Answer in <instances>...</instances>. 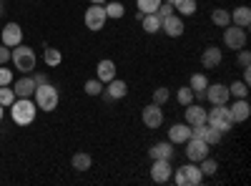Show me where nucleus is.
Masks as SVG:
<instances>
[{"mask_svg":"<svg viewBox=\"0 0 251 186\" xmlns=\"http://www.w3.org/2000/svg\"><path fill=\"white\" fill-rule=\"evenodd\" d=\"M10 60H13V66H15V71H20V73H30V71H35V66H38V55H35V51L30 48V46H15L13 51H10Z\"/></svg>","mask_w":251,"mask_h":186,"instance_id":"nucleus-1","label":"nucleus"},{"mask_svg":"<svg viewBox=\"0 0 251 186\" xmlns=\"http://www.w3.org/2000/svg\"><path fill=\"white\" fill-rule=\"evenodd\" d=\"M10 116H13V123H18V126H30L35 121V103L30 98H15L10 106Z\"/></svg>","mask_w":251,"mask_h":186,"instance_id":"nucleus-2","label":"nucleus"},{"mask_svg":"<svg viewBox=\"0 0 251 186\" xmlns=\"http://www.w3.org/2000/svg\"><path fill=\"white\" fill-rule=\"evenodd\" d=\"M35 106L40 108V111H46V113H50V111H55L58 108V101H60V96H58V88L55 86H50V83H43V86H35Z\"/></svg>","mask_w":251,"mask_h":186,"instance_id":"nucleus-3","label":"nucleus"},{"mask_svg":"<svg viewBox=\"0 0 251 186\" xmlns=\"http://www.w3.org/2000/svg\"><path fill=\"white\" fill-rule=\"evenodd\" d=\"M171 179H176V186H199L203 181V174L199 169V163L188 161L176 169V176H171Z\"/></svg>","mask_w":251,"mask_h":186,"instance_id":"nucleus-4","label":"nucleus"},{"mask_svg":"<svg viewBox=\"0 0 251 186\" xmlns=\"http://www.w3.org/2000/svg\"><path fill=\"white\" fill-rule=\"evenodd\" d=\"M206 123H208V126H214V129H219L221 133L234 129V121H231V116H228V106H226V103H224V106H214L211 111H206Z\"/></svg>","mask_w":251,"mask_h":186,"instance_id":"nucleus-5","label":"nucleus"},{"mask_svg":"<svg viewBox=\"0 0 251 186\" xmlns=\"http://www.w3.org/2000/svg\"><path fill=\"white\" fill-rule=\"evenodd\" d=\"M224 46L231 48L234 53L241 51V48H246V28H239L234 23H228L224 28Z\"/></svg>","mask_w":251,"mask_h":186,"instance_id":"nucleus-6","label":"nucleus"},{"mask_svg":"<svg viewBox=\"0 0 251 186\" xmlns=\"http://www.w3.org/2000/svg\"><path fill=\"white\" fill-rule=\"evenodd\" d=\"M183 146H186V159L194 161V163H199L201 159H206L208 151H211V146H208L203 138H196V136H191V138L183 143Z\"/></svg>","mask_w":251,"mask_h":186,"instance_id":"nucleus-7","label":"nucleus"},{"mask_svg":"<svg viewBox=\"0 0 251 186\" xmlns=\"http://www.w3.org/2000/svg\"><path fill=\"white\" fill-rule=\"evenodd\" d=\"M106 8L103 5H93L91 3V8L86 10V15H83V23H86V28L88 30H93V33H98L103 26H106Z\"/></svg>","mask_w":251,"mask_h":186,"instance_id":"nucleus-8","label":"nucleus"},{"mask_svg":"<svg viewBox=\"0 0 251 186\" xmlns=\"http://www.w3.org/2000/svg\"><path fill=\"white\" fill-rule=\"evenodd\" d=\"M203 98L211 103V106H224V103H228L231 93H228V86L226 83H208Z\"/></svg>","mask_w":251,"mask_h":186,"instance_id":"nucleus-9","label":"nucleus"},{"mask_svg":"<svg viewBox=\"0 0 251 186\" xmlns=\"http://www.w3.org/2000/svg\"><path fill=\"white\" fill-rule=\"evenodd\" d=\"M174 176V163L171 159H153V166H151V179L156 184H166V181H171Z\"/></svg>","mask_w":251,"mask_h":186,"instance_id":"nucleus-10","label":"nucleus"},{"mask_svg":"<svg viewBox=\"0 0 251 186\" xmlns=\"http://www.w3.org/2000/svg\"><path fill=\"white\" fill-rule=\"evenodd\" d=\"M141 121H143L146 129H161V123H163V108L158 106V103H149V106L143 108V113H141Z\"/></svg>","mask_w":251,"mask_h":186,"instance_id":"nucleus-11","label":"nucleus"},{"mask_svg":"<svg viewBox=\"0 0 251 186\" xmlns=\"http://www.w3.org/2000/svg\"><path fill=\"white\" fill-rule=\"evenodd\" d=\"M161 30L169 35V38H181L183 35V30H186V26H183V18L181 15H176V13H171L169 18H163L161 20Z\"/></svg>","mask_w":251,"mask_h":186,"instance_id":"nucleus-12","label":"nucleus"},{"mask_svg":"<svg viewBox=\"0 0 251 186\" xmlns=\"http://www.w3.org/2000/svg\"><path fill=\"white\" fill-rule=\"evenodd\" d=\"M0 43L8 46V48H15L23 43V28H20L18 23H8L3 28V33H0Z\"/></svg>","mask_w":251,"mask_h":186,"instance_id":"nucleus-13","label":"nucleus"},{"mask_svg":"<svg viewBox=\"0 0 251 186\" xmlns=\"http://www.w3.org/2000/svg\"><path fill=\"white\" fill-rule=\"evenodd\" d=\"M228 116H231L234 123H244L249 116H251V106H249V101L246 98H236L231 106H228Z\"/></svg>","mask_w":251,"mask_h":186,"instance_id":"nucleus-14","label":"nucleus"},{"mask_svg":"<svg viewBox=\"0 0 251 186\" xmlns=\"http://www.w3.org/2000/svg\"><path fill=\"white\" fill-rule=\"evenodd\" d=\"M183 118L188 126H199V123H206V108L199 106V103H188L183 106Z\"/></svg>","mask_w":251,"mask_h":186,"instance_id":"nucleus-15","label":"nucleus"},{"mask_svg":"<svg viewBox=\"0 0 251 186\" xmlns=\"http://www.w3.org/2000/svg\"><path fill=\"white\" fill-rule=\"evenodd\" d=\"M221 58H224L221 48L208 46V48H203V53H201V66H203V68H208V71H214L216 66H221Z\"/></svg>","mask_w":251,"mask_h":186,"instance_id":"nucleus-16","label":"nucleus"},{"mask_svg":"<svg viewBox=\"0 0 251 186\" xmlns=\"http://www.w3.org/2000/svg\"><path fill=\"white\" fill-rule=\"evenodd\" d=\"M188 138H191V126H188V123L183 121V123H174V126L169 129V141L174 143H186Z\"/></svg>","mask_w":251,"mask_h":186,"instance_id":"nucleus-17","label":"nucleus"},{"mask_svg":"<svg viewBox=\"0 0 251 186\" xmlns=\"http://www.w3.org/2000/svg\"><path fill=\"white\" fill-rule=\"evenodd\" d=\"M96 78L100 80V83H108V80L116 78V63L111 58H103L100 63L96 66Z\"/></svg>","mask_w":251,"mask_h":186,"instance_id":"nucleus-18","label":"nucleus"},{"mask_svg":"<svg viewBox=\"0 0 251 186\" xmlns=\"http://www.w3.org/2000/svg\"><path fill=\"white\" fill-rule=\"evenodd\" d=\"M106 86H108V88H106V96H108L111 101H121V98L128 96V83H126V80H121V78L108 80Z\"/></svg>","mask_w":251,"mask_h":186,"instance_id":"nucleus-19","label":"nucleus"},{"mask_svg":"<svg viewBox=\"0 0 251 186\" xmlns=\"http://www.w3.org/2000/svg\"><path fill=\"white\" fill-rule=\"evenodd\" d=\"M15 98H30L35 93V80L33 76H23L20 80H15V88H13Z\"/></svg>","mask_w":251,"mask_h":186,"instance_id":"nucleus-20","label":"nucleus"},{"mask_svg":"<svg viewBox=\"0 0 251 186\" xmlns=\"http://www.w3.org/2000/svg\"><path fill=\"white\" fill-rule=\"evenodd\" d=\"M174 143L166 138V141H158V143H153V146L149 149V156H151V161L153 159H174Z\"/></svg>","mask_w":251,"mask_h":186,"instance_id":"nucleus-21","label":"nucleus"},{"mask_svg":"<svg viewBox=\"0 0 251 186\" xmlns=\"http://www.w3.org/2000/svg\"><path fill=\"white\" fill-rule=\"evenodd\" d=\"M231 23L239 28H249L251 26V8L249 5H239L231 10Z\"/></svg>","mask_w":251,"mask_h":186,"instance_id":"nucleus-22","label":"nucleus"},{"mask_svg":"<svg viewBox=\"0 0 251 186\" xmlns=\"http://www.w3.org/2000/svg\"><path fill=\"white\" fill-rule=\"evenodd\" d=\"M206 86H208V78L203 73H194L191 80H188V88L194 91V98L203 101V93H206Z\"/></svg>","mask_w":251,"mask_h":186,"instance_id":"nucleus-23","label":"nucleus"},{"mask_svg":"<svg viewBox=\"0 0 251 186\" xmlns=\"http://www.w3.org/2000/svg\"><path fill=\"white\" fill-rule=\"evenodd\" d=\"M141 28L146 30V33H158L161 30V18L156 15V13H146L143 18H141Z\"/></svg>","mask_w":251,"mask_h":186,"instance_id":"nucleus-24","label":"nucleus"},{"mask_svg":"<svg viewBox=\"0 0 251 186\" xmlns=\"http://www.w3.org/2000/svg\"><path fill=\"white\" fill-rule=\"evenodd\" d=\"M71 166H73L75 171H88V169L93 166V159H91V154H75V156L71 159Z\"/></svg>","mask_w":251,"mask_h":186,"instance_id":"nucleus-25","label":"nucleus"},{"mask_svg":"<svg viewBox=\"0 0 251 186\" xmlns=\"http://www.w3.org/2000/svg\"><path fill=\"white\" fill-rule=\"evenodd\" d=\"M103 8H106V18H113V20H118V18H123V15H126V5H123V3H118V0L103 3Z\"/></svg>","mask_w":251,"mask_h":186,"instance_id":"nucleus-26","label":"nucleus"},{"mask_svg":"<svg viewBox=\"0 0 251 186\" xmlns=\"http://www.w3.org/2000/svg\"><path fill=\"white\" fill-rule=\"evenodd\" d=\"M199 169H201L203 176H216V171H219V161L211 159V156H206V159L199 161Z\"/></svg>","mask_w":251,"mask_h":186,"instance_id":"nucleus-27","label":"nucleus"},{"mask_svg":"<svg viewBox=\"0 0 251 186\" xmlns=\"http://www.w3.org/2000/svg\"><path fill=\"white\" fill-rule=\"evenodd\" d=\"M211 23L219 26V28H226L228 23H231V13L224 10V8H216V10L211 13Z\"/></svg>","mask_w":251,"mask_h":186,"instance_id":"nucleus-28","label":"nucleus"},{"mask_svg":"<svg viewBox=\"0 0 251 186\" xmlns=\"http://www.w3.org/2000/svg\"><path fill=\"white\" fill-rule=\"evenodd\" d=\"M208 146H216V143H221V138H224V133L219 131V129H214V126H208L206 123V129H203V136H201Z\"/></svg>","mask_w":251,"mask_h":186,"instance_id":"nucleus-29","label":"nucleus"},{"mask_svg":"<svg viewBox=\"0 0 251 186\" xmlns=\"http://www.w3.org/2000/svg\"><path fill=\"white\" fill-rule=\"evenodd\" d=\"M174 10H176V15H194L196 13V0H178V3L174 5Z\"/></svg>","mask_w":251,"mask_h":186,"instance_id":"nucleus-30","label":"nucleus"},{"mask_svg":"<svg viewBox=\"0 0 251 186\" xmlns=\"http://www.w3.org/2000/svg\"><path fill=\"white\" fill-rule=\"evenodd\" d=\"M43 60H46V66L55 68V66H60L63 55H60V51H58V48H46V53H43Z\"/></svg>","mask_w":251,"mask_h":186,"instance_id":"nucleus-31","label":"nucleus"},{"mask_svg":"<svg viewBox=\"0 0 251 186\" xmlns=\"http://www.w3.org/2000/svg\"><path fill=\"white\" fill-rule=\"evenodd\" d=\"M228 93H231L234 98H246L249 96V83H244V80H234V83L228 86Z\"/></svg>","mask_w":251,"mask_h":186,"instance_id":"nucleus-32","label":"nucleus"},{"mask_svg":"<svg viewBox=\"0 0 251 186\" xmlns=\"http://www.w3.org/2000/svg\"><path fill=\"white\" fill-rule=\"evenodd\" d=\"M163 3V0H136V5H138V13H156V8Z\"/></svg>","mask_w":251,"mask_h":186,"instance_id":"nucleus-33","label":"nucleus"},{"mask_svg":"<svg viewBox=\"0 0 251 186\" xmlns=\"http://www.w3.org/2000/svg\"><path fill=\"white\" fill-rule=\"evenodd\" d=\"M176 101L181 103V106H188V103H194V91L188 86H181L178 93H176Z\"/></svg>","mask_w":251,"mask_h":186,"instance_id":"nucleus-34","label":"nucleus"},{"mask_svg":"<svg viewBox=\"0 0 251 186\" xmlns=\"http://www.w3.org/2000/svg\"><path fill=\"white\" fill-rule=\"evenodd\" d=\"M13 101H15V93H13V88H8V86H0V106L10 108V106H13Z\"/></svg>","mask_w":251,"mask_h":186,"instance_id":"nucleus-35","label":"nucleus"},{"mask_svg":"<svg viewBox=\"0 0 251 186\" xmlns=\"http://www.w3.org/2000/svg\"><path fill=\"white\" fill-rule=\"evenodd\" d=\"M83 91H86L88 96H100V93H103V83H100L98 78H91V80H86Z\"/></svg>","mask_w":251,"mask_h":186,"instance_id":"nucleus-36","label":"nucleus"},{"mask_svg":"<svg viewBox=\"0 0 251 186\" xmlns=\"http://www.w3.org/2000/svg\"><path fill=\"white\" fill-rule=\"evenodd\" d=\"M169 98H171V91L166 88V86H158V88L153 91V103H158V106H163V103H169Z\"/></svg>","mask_w":251,"mask_h":186,"instance_id":"nucleus-37","label":"nucleus"},{"mask_svg":"<svg viewBox=\"0 0 251 186\" xmlns=\"http://www.w3.org/2000/svg\"><path fill=\"white\" fill-rule=\"evenodd\" d=\"M171 13H176V10H174V5H171V3H161V5H158V8H156V15H158V18H161V20H163V18H169V15H171Z\"/></svg>","mask_w":251,"mask_h":186,"instance_id":"nucleus-38","label":"nucleus"},{"mask_svg":"<svg viewBox=\"0 0 251 186\" xmlns=\"http://www.w3.org/2000/svg\"><path fill=\"white\" fill-rule=\"evenodd\" d=\"M10 83H13V71L0 68V86H10Z\"/></svg>","mask_w":251,"mask_h":186,"instance_id":"nucleus-39","label":"nucleus"},{"mask_svg":"<svg viewBox=\"0 0 251 186\" xmlns=\"http://www.w3.org/2000/svg\"><path fill=\"white\" fill-rule=\"evenodd\" d=\"M239 66H241V68H249V66H251V53H249L246 48L239 51Z\"/></svg>","mask_w":251,"mask_h":186,"instance_id":"nucleus-40","label":"nucleus"},{"mask_svg":"<svg viewBox=\"0 0 251 186\" xmlns=\"http://www.w3.org/2000/svg\"><path fill=\"white\" fill-rule=\"evenodd\" d=\"M8 60H10V48L0 43V66H5Z\"/></svg>","mask_w":251,"mask_h":186,"instance_id":"nucleus-41","label":"nucleus"},{"mask_svg":"<svg viewBox=\"0 0 251 186\" xmlns=\"http://www.w3.org/2000/svg\"><path fill=\"white\" fill-rule=\"evenodd\" d=\"M33 80H35V86H43V83H48V73H35Z\"/></svg>","mask_w":251,"mask_h":186,"instance_id":"nucleus-42","label":"nucleus"},{"mask_svg":"<svg viewBox=\"0 0 251 186\" xmlns=\"http://www.w3.org/2000/svg\"><path fill=\"white\" fill-rule=\"evenodd\" d=\"M244 71V83H251V71L249 68H241Z\"/></svg>","mask_w":251,"mask_h":186,"instance_id":"nucleus-43","label":"nucleus"},{"mask_svg":"<svg viewBox=\"0 0 251 186\" xmlns=\"http://www.w3.org/2000/svg\"><path fill=\"white\" fill-rule=\"evenodd\" d=\"M88 3H93V5H103V3H108V0H88Z\"/></svg>","mask_w":251,"mask_h":186,"instance_id":"nucleus-44","label":"nucleus"},{"mask_svg":"<svg viewBox=\"0 0 251 186\" xmlns=\"http://www.w3.org/2000/svg\"><path fill=\"white\" fill-rule=\"evenodd\" d=\"M3 116H5V106H0V121H3Z\"/></svg>","mask_w":251,"mask_h":186,"instance_id":"nucleus-45","label":"nucleus"},{"mask_svg":"<svg viewBox=\"0 0 251 186\" xmlns=\"http://www.w3.org/2000/svg\"><path fill=\"white\" fill-rule=\"evenodd\" d=\"M163 3H171V5H176V3H178V0H163Z\"/></svg>","mask_w":251,"mask_h":186,"instance_id":"nucleus-46","label":"nucleus"},{"mask_svg":"<svg viewBox=\"0 0 251 186\" xmlns=\"http://www.w3.org/2000/svg\"><path fill=\"white\" fill-rule=\"evenodd\" d=\"M0 13H3V3H0Z\"/></svg>","mask_w":251,"mask_h":186,"instance_id":"nucleus-47","label":"nucleus"}]
</instances>
